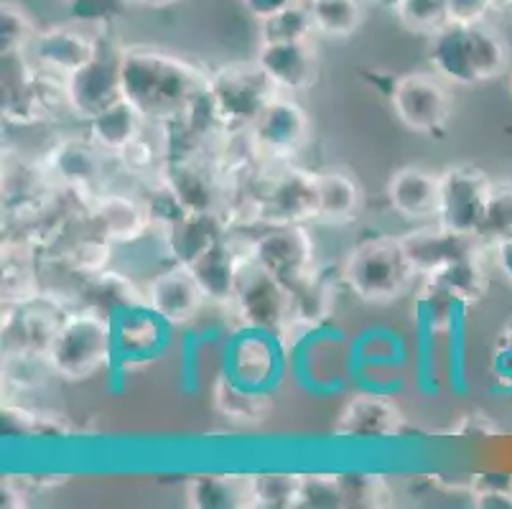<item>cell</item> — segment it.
Listing matches in <instances>:
<instances>
[{"label":"cell","mask_w":512,"mask_h":509,"mask_svg":"<svg viewBox=\"0 0 512 509\" xmlns=\"http://www.w3.org/2000/svg\"><path fill=\"white\" fill-rule=\"evenodd\" d=\"M207 77L174 51L156 46H123L120 51L123 100L153 125L174 123L207 84Z\"/></svg>","instance_id":"obj_1"},{"label":"cell","mask_w":512,"mask_h":509,"mask_svg":"<svg viewBox=\"0 0 512 509\" xmlns=\"http://www.w3.org/2000/svg\"><path fill=\"white\" fill-rule=\"evenodd\" d=\"M428 64L446 84L472 87L502 77L510 67V46L490 23H446L431 36Z\"/></svg>","instance_id":"obj_2"},{"label":"cell","mask_w":512,"mask_h":509,"mask_svg":"<svg viewBox=\"0 0 512 509\" xmlns=\"http://www.w3.org/2000/svg\"><path fill=\"white\" fill-rule=\"evenodd\" d=\"M54 377L67 382H85L115 362L113 316L82 303L69 308L62 326L46 349Z\"/></svg>","instance_id":"obj_3"},{"label":"cell","mask_w":512,"mask_h":509,"mask_svg":"<svg viewBox=\"0 0 512 509\" xmlns=\"http://www.w3.org/2000/svg\"><path fill=\"white\" fill-rule=\"evenodd\" d=\"M421 275L408 258L400 237L375 235L349 250L342 280L352 296L365 303H393L406 296Z\"/></svg>","instance_id":"obj_4"},{"label":"cell","mask_w":512,"mask_h":509,"mask_svg":"<svg viewBox=\"0 0 512 509\" xmlns=\"http://www.w3.org/2000/svg\"><path fill=\"white\" fill-rule=\"evenodd\" d=\"M207 92L225 135L248 133L263 107L281 95L255 59L214 69L207 77Z\"/></svg>","instance_id":"obj_5"},{"label":"cell","mask_w":512,"mask_h":509,"mask_svg":"<svg viewBox=\"0 0 512 509\" xmlns=\"http://www.w3.org/2000/svg\"><path fill=\"white\" fill-rule=\"evenodd\" d=\"M232 311L240 319L242 329H258L281 334L291 329L293 321V293L283 286L276 275H271L258 260L250 255V250L242 255L237 265L235 291L230 301Z\"/></svg>","instance_id":"obj_6"},{"label":"cell","mask_w":512,"mask_h":509,"mask_svg":"<svg viewBox=\"0 0 512 509\" xmlns=\"http://www.w3.org/2000/svg\"><path fill=\"white\" fill-rule=\"evenodd\" d=\"M271 174L260 176L248 194V212L263 227L306 224L316 219L314 171L291 163H268Z\"/></svg>","instance_id":"obj_7"},{"label":"cell","mask_w":512,"mask_h":509,"mask_svg":"<svg viewBox=\"0 0 512 509\" xmlns=\"http://www.w3.org/2000/svg\"><path fill=\"white\" fill-rule=\"evenodd\" d=\"M390 107L395 118L418 135H441L451 120V95L444 79L434 72H411L393 79Z\"/></svg>","instance_id":"obj_8"},{"label":"cell","mask_w":512,"mask_h":509,"mask_svg":"<svg viewBox=\"0 0 512 509\" xmlns=\"http://www.w3.org/2000/svg\"><path fill=\"white\" fill-rule=\"evenodd\" d=\"M260 163H291L311 140V120L291 95H276L248 130Z\"/></svg>","instance_id":"obj_9"},{"label":"cell","mask_w":512,"mask_h":509,"mask_svg":"<svg viewBox=\"0 0 512 509\" xmlns=\"http://www.w3.org/2000/svg\"><path fill=\"white\" fill-rule=\"evenodd\" d=\"M120 51L110 36L100 34V46L85 67L64 79V100L67 112L79 120H92L105 107L123 100L120 90Z\"/></svg>","instance_id":"obj_10"},{"label":"cell","mask_w":512,"mask_h":509,"mask_svg":"<svg viewBox=\"0 0 512 509\" xmlns=\"http://www.w3.org/2000/svg\"><path fill=\"white\" fill-rule=\"evenodd\" d=\"M495 181L474 166H449L441 171V196L436 222L459 235L482 237Z\"/></svg>","instance_id":"obj_11"},{"label":"cell","mask_w":512,"mask_h":509,"mask_svg":"<svg viewBox=\"0 0 512 509\" xmlns=\"http://www.w3.org/2000/svg\"><path fill=\"white\" fill-rule=\"evenodd\" d=\"M250 255L291 291L316 273V245L306 224L265 227L250 240Z\"/></svg>","instance_id":"obj_12"},{"label":"cell","mask_w":512,"mask_h":509,"mask_svg":"<svg viewBox=\"0 0 512 509\" xmlns=\"http://www.w3.org/2000/svg\"><path fill=\"white\" fill-rule=\"evenodd\" d=\"M225 372L245 387L271 390L281 380L283 372V352L278 336L258 329H242L227 344Z\"/></svg>","instance_id":"obj_13"},{"label":"cell","mask_w":512,"mask_h":509,"mask_svg":"<svg viewBox=\"0 0 512 509\" xmlns=\"http://www.w3.org/2000/svg\"><path fill=\"white\" fill-rule=\"evenodd\" d=\"M100 46V34H87L74 26L39 28L26 46V56L39 72L57 79L72 77L85 67Z\"/></svg>","instance_id":"obj_14"},{"label":"cell","mask_w":512,"mask_h":509,"mask_svg":"<svg viewBox=\"0 0 512 509\" xmlns=\"http://www.w3.org/2000/svg\"><path fill=\"white\" fill-rule=\"evenodd\" d=\"M49 112L44 77L26 51L3 54V118L11 125H34Z\"/></svg>","instance_id":"obj_15"},{"label":"cell","mask_w":512,"mask_h":509,"mask_svg":"<svg viewBox=\"0 0 512 509\" xmlns=\"http://www.w3.org/2000/svg\"><path fill=\"white\" fill-rule=\"evenodd\" d=\"M171 324L156 311L143 306L125 308L113 316V347L115 362L141 364L156 359L169 347Z\"/></svg>","instance_id":"obj_16"},{"label":"cell","mask_w":512,"mask_h":509,"mask_svg":"<svg viewBox=\"0 0 512 509\" xmlns=\"http://www.w3.org/2000/svg\"><path fill=\"white\" fill-rule=\"evenodd\" d=\"M400 240L406 245L408 258H411L413 268H416L421 278L439 273L446 265L467 258L472 252H477L479 247L487 245L482 237L459 235V232L449 230V227L439 224L436 219L406 232Z\"/></svg>","instance_id":"obj_17"},{"label":"cell","mask_w":512,"mask_h":509,"mask_svg":"<svg viewBox=\"0 0 512 509\" xmlns=\"http://www.w3.org/2000/svg\"><path fill=\"white\" fill-rule=\"evenodd\" d=\"M90 224L115 245H133L153 230L151 209L146 199L125 191H100L87 202Z\"/></svg>","instance_id":"obj_18"},{"label":"cell","mask_w":512,"mask_h":509,"mask_svg":"<svg viewBox=\"0 0 512 509\" xmlns=\"http://www.w3.org/2000/svg\"><path fill=\"white\" fill-rule=\"evenodd\" d=\"M143 291H146V306L164 321H169L171 326L189 324L192 319H197L207 303V296L192 270L179 263L153 275Z\"/></svg>","instance_id":"obj_19"},{"label":"cell","mask_w":512,"mask_h":509,"mask_svg":"<svg viewBox=\"0 0 512 509\" xmlns=\"http://www.w3.org/2000/svg\"><path fill=\"white\" fill-rule=\"evenodd\" d=\"M102 156L90 138H67L51 148L44 168L64 189L92 202L102 191Z\"/></svg>","instance_id":"obj_20"},{"label":"cell","mask_w":512,"mask_h":509,"mask_svg":"<svg viewBox=\"0 0 512 509\" xmlns=\"http://www.w3.org/2000/svg\"><path fill=\"white\" fill-rule=\"evenodd\" d=\"M158 184L174 196L184 212H220V189L214 184L209 168L194 156H166L158 168Z\"/></svg>","instance_id":"obj_21"},{"label":"cell","mask_w":512,"mask_h":509,"mask_svg":"<svg viewBox=\"0 0 512 509\" xmlns=\"http://www.w3.org/2000/svg\"><path fill=\"white\" fill-rule=\"evenodd\" d=\"M255 62L283 95H299V92L311 90L319 79V56L311 41L260 44Z\"/></svg>","instance_id":"obj_22"},{"label":"cell","mask_w":512,"mask_h":509,"mask_svg":"<svg viewBox=\"0 0 512 509\" xmlns=\"http://www.w3.org/2000/svg\"><path fill=\"white\" fill-rule=\"evenodd\" d=\"M403 415L398 405L377 392H362L347 400L334 426V436L349 441H385L400 433Z\"/></svg>","instance_id":"obj_23"},{"label":"cell","mask_w":512,"mask_h":509,"mask_svg":"<svg viewBox=\"0 0 512 509\" xmlns=\"http://www.w3.org/2000/svg\"><path fill=\"white\" fill-rule=\"evenodd\" d=\"M441 171L421 166L398 168L388 181V204L398 217L411 222H431L439 212Z\"/></svg>","instance_id":"obj_24"},{"label":"cell","mask_w":512,"mask_h":509,"mask_svg":"<svg viewBox=\"0 0 512 509\" xmlns=\"http://www.w3.org/2000/svg\"><path fill=\"white\" fill-rule=\"evenodd\" d=\"M227 232V224L220 212H186L164 230L166 252L179 265H194L204 258L212 247L220 245Z\"/></svg>","instance_id":"obj_25"},{"label":"cell","mask_w":512,"mask_h":509,"mask_svg":"<svg viewBox=\"0 0 512 509\" xmlns=\"http://www.w3.org/2000/svg\"><path fill=\"white\" fill-rule=\"evenodd\" d=\"M316 219L329 224H342L355 219L362 207V186L344 168L314 171Z\"/></svg>","instance_id":"obj_26"},{"label":"cell","mask_w":512,"mask_h":509,"mask_svg":"<svg viewBox=\"0 0 512 509\" xmlns=\"http://www.w3.org/2000/svg\"><path fill=\"white\" fill-rule=\"evenodd\" d=\"M146 128L148 120L143 118L141 112L130 105V102L118 100L115 105L105 107L100 115L87 120V130H90L87 138H90L105 156L118 158L120 151H125V148H128Z\"/></svg>","instance_id":"obj_27"},{"label":"cell","mask_w":512,"mask_h":509,"mask_svg":"<svg viewBox=\"0 0 512 509\" xmlns=\"http://www.w3.org/2000/svg\"><path fill=\"white\" fill-rule=\"evenodd\" d=\"M250 250V242L242 250H237L232 245L230 235L220 242L217 247L199 258L197 263L189 265V270L194 273L197 283L202 286L204 296L212 303H227L230 306L232 291H235V278H237V265H240L242 255Z\"/></svg>","instance_id":"obj_28"},{"label":"cell","mask_w":512,"mask_h":509,"mask_svg":"<svg viewBox=\"0 0 512 509\" xmlns=\"http://www.w3.org/2000/svg\"><path fill=\"white\" fill-rule=\"evenodd\" d=\"M484 247H479L477 252H472L467 258L456 260V263L446 265L444 270L428 275L423 280L431 288L444 293L446 298H451L456 306L464 308L469 303H477L487 293V283H490V275H487V268H484Z\"/></svg>","instance_id":"obj_29"},{"label":"cell","mask_w":512,"mask_h":509,"mask_svg":"<svg viewBox=\"0 0 512 509\" xmlns=\"http://www.w3.org/2000/svg\"><path fill=\"white\" fill-rule=\"evenodd\" d=\"M212 403L235 423H260L271 413V390H253L222 372L212 385Z\"/></svg>","instance_id":"obj_30"},{"label":"cell","mask_w":512,"mask_h":509,"mask_svg":"<svg viewBox=\"0 0 512 509\" xmlns=\"http://www.w3.org/2000/svg\"><path fill=\"white\" fill-rule=\"evenodd\" d=\"M82 293H85V303L100 308L107 316H115L125 308L143 306L146 303V291L138 288L133 283V278L118 273V270L107 268L102 273L92 275V278L85 280L82 286Z\"/></svg>","instance_id":"obj_31"},{"label":"cell","mask_w":512,"mask_h":509,"mask_svg":"<svg viewBox=\"0 0 512 509\" xmlns=\"http://www.w3.org/2000/svg\"><path fill=\"white\" fill-rule=\"evenodd\" d=\"M186 502L197 509L250 507V476H197L186 489Z\"/></svg>","instance_id":"obj_32"},{"label":"cell","mask_w":512,"mask_h":509,"mask_svg":"<svg viewBox=\"0 0 512 509\" xmlns=\"http://www.w3.org/2000/svg\"><path fill=\"white\" fill-rule=\"evenodd\" d=\"M113 247L115 242L107 240L102 232H97L90 224V232L74 237L72 242H67L64 247V265L72 270L74 275H79L82 280L92 278V275L102 273V270L110 268V260H113Z\"/></svg>","instance_id":"obj_33"},{"label":"cell","mask_w":512,"mask_h":509,"mask_svg":"<svg viewBox=\"0 0 512 509\" xmlns=\"http://www.w3.org/2000/svg\"><path fill=\"white\" fill-rule=\"evenodd\" d=\"M301 474H255L250 476V507L288 509L299 507Z\"/></svg>","instance_id":"obj_34"},{"label":"cell","mask_w":512,"mask_h":509,"mask_svg":"<svg viewBox=\"0 0 512 509\" xmlns=\"http://www.w3.org/2000/svg\"><path fill=\"white\" fill-rule=\"evenodd\" d=\"M316 34L309 0L260 21V44H288V41H311Z\"/></svg>","instance_id":"obj_35"},{"label":"cell","mask_w":512,"mask_h":509,"mask_svg":"<svg viewBox=\"0 0 512 509\" xmlns=\"http://www.w3.org/2000/svg\"><path fill=\"white\" fill-rule=\"evenodd\" d=\"M309 6L316 34L347 39L362 23L360 0H319V3H309Z\"/></svg>","instance_id":"obj_36"},{"label":"cell","mask_w":512,"mask_h":509,"mask_svg":"<svg viewBox=\"0 0 512 509\" xmlns=\"http://www.w3.org/2000/svg\"><path fill=\"white\" fill-rule=\"evenodd\" d=\"M390 11H395L398 21L413 34L434 36L446 23H451L446 0H395Z\"/></svg>","instance_id":"obj_37"},{"label":"cell","mask_w":512,"mask_h":509,"mask_svg":"<svg viewBox=\"0 0 512 509\" xmlns=\"http://www.w3.org/2000/svg\"><path fill=\"white\" fill-rule=\"evenodd\" d=\"M39 28L34 26L31 16L23 11L18 3H3L0 8V49L3 54L8 51H26L34 34Z\"/></svg>","instance_id":"obj_38"},{"label":"cell","mask_w":512,"mask_h":509,"mask_svg":"<svg viewBox=\"0 0 512 509\" xmlns=\"http://www.w3.org/2000/svg\"><path fill=\"white\" fill-rule=\"evenodd\" d=\"M41 293L39 283H36L34 268L29 260H13L8 258L3 263V303H26Z\"/></svg>","instance_id":"obj_39"},{"label":"cell","mask_w":512,"mask_h":509,"mask_svg":"<svg viewBox=\"0 0 512 509\" xmlns=\"http://www.w3.org/2000/svg\"><path fill=\"white\" fill-rule=\"evenodd\" d=\"M507 235H512V184H495L487 217H484L482 240L490 245Z\"/></svg>","instance_id":"obj_40"},{"label":"cell","mask_w":512,"mask_h":509,"mask_svg":"<svg viewBox=\"0 0 512 509\" xmlns=\"http://www.w3.org/2000/svg\"><path fill=\"white\" fill-rule=\"evenodd\" d=\"M344 504L342 479L329 474L301 476L299 507H339Z\"/></svg>","instance_id":"obj_41"},{"label":"cell","mask_w":512,"mask_h":509,"mask_svg":"<svg viewBox=\"0 0 512 509\" xmlns=\"http://www.w3.org/2000/svg\"><path fill=\"white\" fill-rule=\"evenodd\" d=\"M451 23H482L492 13V0H446Z\"/></svg>","instance_id":"obj_42"},{"label":"cell","mask_w":512,"mask_h":509,"mask_svg":"<svg viewBox=\"0 0 512 509\" xmlns=\"http://www.w3.org/2000/svg\"><path fill=\"white\" fill-rule=\"evenodd\" d=\"M492 258H495V268L502 278L512 286V235L502 237V240L490 242Z\"/></svg>","instance_id":"obj_43"},{"label":"cell","mask_w":512,"mask_h":509,"mask_svg":"<svg viewBox=\"0 0 512 509\" xmlns=\"http://www.w3.org/2000/svg\"><path fill=\"white\" fill-rule=\"evenodd\" d=\"M242 3H245V8H248L258 21H263V18L276 16V13L286 11V8L291 6H299V3H306V0H242Z\"/></svg>","instance_id":"obj_44"},{"label":"cell","mask_w":512,"mask_h":509,"mask_svg":"<svg viewBox=\"0 0 512 509\" xmlns=\"http://www.w3.org/2000/svg\"><path fill=\"white\" fill-rule=\"evenodd\" d=\"M497 362H500L502 375L512 377V316L505 321L500 336H497Z\"/></svg>","instance_id":"obj_45"},{"label":"cell","mask_w":512,"mask_h":509,"mask_svg":"<svg viewBox=\"0 0 512 509\" xmlns=\"http://www.w3.org/2000/svg\"><path fill=\"white\" fill-rule=\"evenodd\" d=\"M26 504V494L16 487L13 479L3 482V507H23Z\"/></svg>","instance_id":"obj_46"},{"label":"cell","mask_w":512,"mask_h":509,"mask_svg":"<svg viewBox=\"0 0 512 509\" xmlns=\"http://www.w3.org/2000/svg\"><path fill=\"white\" fill-rule=\"evenodd\" d=\"M128 3H136V6H146V8H166L179 3V0H128Z\"/></svg>","instance_id":"obj_47"},{"label":"cell","mask_w":512,"mask_h":509,"mask_svg":"<svg viewBox=\"0 0 512 509\" xmlns=\"http://www.w3.org/2000/svg\"><path fill=\"white\" fill-rule=\"evenodd\" d=\"M492 11H512V0H492Z\"/></svg>","instance_id":"obj_48"},{"label":"cell","mask_w":512,"mask_h":509,"mask_svg":"<svg viewBox=\"0 0 512 509\" xmlns=\"http://www.w3.org/2000/svg\"><path fill=\"white\" fill-rule=\"evenodd\" d=\"M510 92H512V72H510Z\"/></svg>","instance_id":"obj_49"},{"label":"cell","mask_w":512,"mask_h":509,"mask_svg":"<svg viewBox=\"0 0 512 509\" xmlns=\"http://www.w3.org/2000/svg\"><path fill=\"white\" fill-rule=\"evenodd\" d=\"M309 3H319V0H309Z\"/></svg>","instance_id":"obj_50"}]
</instances>
